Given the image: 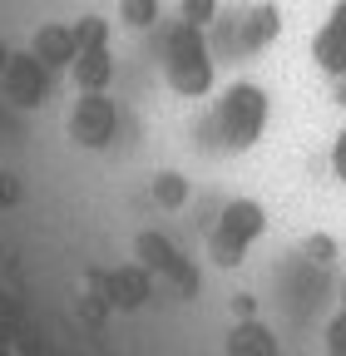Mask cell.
<instances>
[{
	"label": "cell",
	"instance_id": "6da1fadb",
	"mask_svg": "<svg viewBox=\"0 0 346 356\" xmlns=\"http://www.w3.org/2000/svg\"><path fill=\"white\" fill-rule=\"evenodd\" d=\"M267 114H272L267 89L252 84V79H238V84H228L223 95L213 99L203 134L213 139V149H218V154H247V149L267 134Z\"/></svg>",
	"mask_w": 346,
	"mask_h": 356
},
{
	"label": "cell",
	"instance_id": "7a4b0ae2",
	"mask_svg": "<svg viewBox=\"0 0 346 356\" xmlns=\"http://www.w3.org/2000/svg\"><path fill=\"white\" fill-rule=\"evenodd\" d=\"M163 74L173 84V95L183 99H203L213 95V79H218V55L208 44V30L179 20L168 30V44H163Z\"/></svg>",
	"mask_w": 346,
	"mask_h": 356
},
{
	"label": "cell",
	"instance_id": "3957f363",
	"mask_svg": "<svg viewBox=\"0 0 346 356\" xmlns=\"http://www.w3.org/2000/svg\"><path fill=\"white\" fill-rule=\"evenodd\" d=\"M263 233H267V208L257 198H233L218 213V222L208 228V257L218 267H242Z\"/></svg>",
	"mask_w": 346,
	"mask_h": 356
},
{
	"label": "cell",
	"instance_id": "277c9868",
	"mask_svg": "<svg viewBox=\"0 0 346 356\" xmlns=\"http://www.w3.org/2000/svg\"><path fill=\"white\" fill-rule=\"evenodd\" d=\"M74 40H79V50H74V84H79V95L84 89H109L114 79V55H109V25L99 15H84L74 20Z\"/></svg>",
	"mask_w": 346,
	"mask_h": 356
},
{
	"label": "cell",
	"instance_id": "5b68a950",
	"mask_svg": "<svg viewBox=\"0 0 346 356\" xmlns=\"http://www.w3.org/2000/svg\"><path fill=\"white\" fill-rule=\"evenodd\" d=\"M65 129L79 149H109L114 134H119V109L104 89H84L69 109V119H65Z\"/></svg>",
	"mask_w": 346,
	"mask_h": 356
},
{
	"label": "cell",
	"instance_id": "8992f818",
	"mask_svg": "<svg viewBox=\"0 0 346 356\" xmlns=\"http://www.w3.org/2000/svg\"><path fill=\"white\" fill-rule=\"evenodd\" d=\"M134 257H139V267L149 277H163L179 297H193L198 292V273H193V262L173 248L163 233H139L134 238Z\"/></svg>",
	"mask_w": 346,
	"mask_h": 356
},
{
	"label": "cell",
	"instance_id": "52a82bcc",
	"mask_svg": "<svg viewBox=\"0 0 346 356\" xmlns=\"http://www.w3.org/2000/svg\"><path fill=\"white\" fill-rule=\"evenodd\" d=\"M277 30H282V10L272 6V0L247 6L233 20V40H218V44H213V55H218V50H228V55H257V50H267V44L277 40Z\"/></svg>",
	"mask_w": 346,
	"mask_h": 356
},
{
	"label": "cell",
	"instance_id": "ba28073f",
	"mask_svg": "<svg viewBox=\"0 0 346 356\" xmlns=\"http://www.w3.org/2000/svg\"><path fill=\"white\" fill-rule=\"evenodd\" d=\"M6 95L15 99V104H25V109H35V104H45V95H50V70L40 65L35 55H15V60H6Z\"/></svg>",
	"mask_w": 346,
	"mask_h": 356
},
{
	"label": "cell",
	"instance_id": "9c48e42d",
	"mask_svg": "<svg viewBox=\"0 0 346 356\" xmlns=\"http://www.w3.org/2000/svg\"><path fill=\"white\" fill-rule=\"evenodd\" d=\"M74 50H79V40H74V25H65V20L40 25L35 40H30V55L45 65V70H69L74 65Z\"/></svg>",
	"mask_w": 346,
	"mask_h": 356
},
{
	"label": "cell",
	"instance_id": "30bf717a",
	"mask_svg": "<svg viewBox=\"0 0 346 356\" xmlns=\"http://www.w3.org/2000/svg\"><path fill=\"white\" fill-rule=\"evenodd\" d=\"M149 292H154V277L144 273L139 262H134V267H114V273L104 277V302H109V307H124V312L144 307Z\"/></svg>",
	"mask_w": 346,
	"mask_h": 356
},
{
	"label": "cell",
	"instance_id": "8fae6325",
	"mask_svg": "<svg viewBox=\"0 0 346 356\" xmlns=\"http://www.w3.org/2000/svg\"><path fill=\"white\" fill-rule=\"evenodd\" d=\"M312 60H317L322 74L346 79V25H341L336 15H327V25L312 35Z\"/></svg>",
	"mask_w": 346,
	"mask_h": 356
},
{
	"label": "cell",
	"instance_id": "7c38bea8",
	"mask_svg": "<svg viewBox=\"0 0 346 356\" xmlns=\"http://www.w3.org/2000/svg\"><path fill=\"white\" fill-rule=\"evenodd\" d=\"M228 356H282L267 322H238L228 332Z\"/></svg>",
	"mask_w": 346,
	"mask_h": 356
},
{
	"label": "cell",
	"instance_id": "4fadbf2b",
	"mask_svg": "<svg viewBox=\"0 0 346 356\" xmlns=\"http://www.w3.org/2000/svg\"><path fill=\"white\" fill-rule=\"evenodd\" d=\"M149 188H154V198H158L163 208H183V203H188V178H179V173H158Z\"/></svg>",
	"mask_w": 346,
	"mask_h": 356
},
{
	"label": "cell",
	"instance_id": "5bb4252c",
	"mask_svg": "<svg viewBox=\"0 0 346 356\" xmlns=\"http://www.w3.org/2000/svg\"><path fill=\"white\" fill-rule=\"evenodd\" d=\"M119 20L129 30H149L158 20V0H119Z\"/></svg>",
	"mask_w": 346,
	"mask_h": 356
},
{
	"label": "cell",
	"instance_id": "9a60e30c",
	"mask_svg": "<svg viewBox=\"0 0 346 356\" xmlns=\"http://www.w3.org/2000/svg\"><path fill=\"white\" fill-rule=\"evenodd\" d=\"M179 10H183V20H188V25H198V30H208L213 20H218V0H183V6H179Z\"/></svg>",
	"mask_w": 346,
	"mask_h": 356
},
{
	"label": "cell",
	"instance_id": "2e32d148",
	"mask_svg": "<svg viewBox=\"0 0 346 356\" xmlns=\"http://www.w3.org/2000/svg\"><path fill=\"white\" fill-rule=\"evenodd\" d=\"M327 356H346V307L327 322Z\"/></svg>",
	"mask_w": 346,
	"mask_h": 356
},
{
	"label": "cell",
	"instance_id": "e0dca14e",
	"mask_svg": "<svg viewBox=\"0 0 346 356\" xmlns=\"http://www.w3.org/2000/svg\"><path fill=\"white\" fill-rule=\"evenodd\" d=\"M331 173H336V184L346 188V129L331 139Z\"/></svg>",
	"mask_w": 346,
	"mask_h": 356
},
{
	"label": "cell",
	"instance_id": "ac0fdd59",
	"mask_svg": "<svg viewBox=\"0 0 346 356\" xmlns=\"http://www.w3.org/2000/svg\"><path fill=\"white\" fill-rule=\"evenodd\" d=\"M341 307H346V277H341Z\"/></svg>",
	"mask_w": 346,
	"mask_h": 356
}]
</instances>
